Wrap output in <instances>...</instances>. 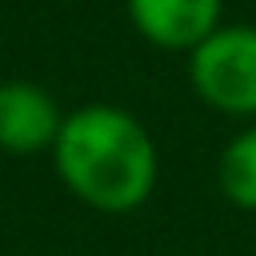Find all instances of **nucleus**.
Wrapping results in <instances>:
<instances>
[{"instance_id": "39448f33", "label": "nucleus", "mask_w": 256, "mask_h": 256, "mask_svg": "<svg viewBox=\"0 0 256 256\" xmlns=\"http://www.w3.org/2000/svg\"><path fill=\"white\" fill-rule=\"evenodd\" d=\"M216 180L228 204H236L240 212H256V124H248L224 144Z\"/></svg>"}, {"instance_id": "20e7f679", "label": "nucleus", "mask_w": 256, "mask_h": 256, "mask_svg": "<svg viewBox=\"0 0 256 256\" xmlns=\"http://www.w3.org/2000/svg\"><path fill=\"white\" fill-rule=\"evenodd\" d=\"M132 28L164 48V52H192L220 28L224 0H124Z\"/></svg>"}, {"instance_id": "f257e3e1", "label": "nucleus", "mask_w": 256, "mask_h": 256, "mask_svg": "<svg viewBox=\"0 0 256 256\" xmlns=\"http://www.w3.org/2000/svg\"><path fill=\"white\" fill-rule=\"evenodd\" d=\"M52 164L64 188L108 216H124L148 204L160 180V156L152 132L120 104H80L64 112L52 144Z\"/></svg>"}, {"instance_id": "7ed1b4c3", "label": "nucleus", "mask_w": 256, "mask_h": 256, "mask_svg": "<svg viewBox=\"0 0 256 256\" xmlns=\"http://www.w3.org/2000/svg\"><path fill=\"white\" fill-rule=\"evenodd\" d=\"M64 124L56 96L32 80H0V152L40 156L52 152Z\"/></svg>"}, {"instance_id": "f03ea898", "label": "nucleus", "mask_w": 256, "mask_h": 256, "mask_svg": "<svg viewBox=\"0 0 256 256\" xmlns=\"http://www.w3.org/2000/svg\"><path fill=\"white\" fill-rule=\"evenodd\" d=\"M188 80L208 108L236 120L256 116V28L220 24L188 52Z\"/></svg>"}]
</instances>
